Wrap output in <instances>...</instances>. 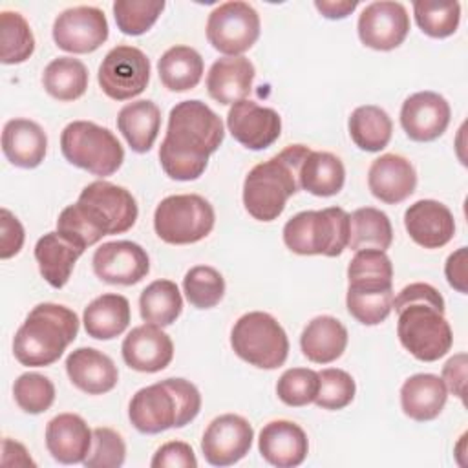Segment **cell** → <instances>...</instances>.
I'll list each match as a JSON object with an SVG mask.
<instances>
[{
	"mask_svg": "<svg viewBox=\"0 0 468 468\" xmlns=\"http://www.w3.org/2000/svg\"><path fill=\"white\" fill-rule=\"evenodd\" d=\"M79 199L95 205L108 219L112 234H122L130 230L137 221V201L124 186L110 181H93L82 188Z\"/></svg>",
	"mask_w": 468,
	"mask_h": 468,
	"instance_id": "d4e9b609",
	"label": "cell"
},
{
	"mask_svg": "<svg viewBox=\"0 0 468 468\" xmlns=\"http://www.w3.org/2000/svg\"><path fill=\"white\" fill-rule=\"evenodd\" d=\"M258 37L260 15L247 2H225L214 7L208 15L207 38L214 49L227 57H238L249 51Z\"/></svg>",
	"mask_w": 468,
	"mask_h": 468,
	"instance_id": "30bf717a",
	"label": "cell"
},
{
	"mask_svg": "<svg viewBox=\"0 0 468 468\" xmlns=\"http://www.w3.org/2000/svg\"><path fill=\"white\" fill-rule=\"evenodd\" d=\"M79 316L66 305L44 302L35 305L13 338L15 358L27 367L57 362L77 338Z\"/></svg>",
	"mask_w": 468,
	"mask_h": 468,
	"instance_id": "277c9868",
	"label": "cell"
},
{
	"mask_svg": "<svg viewBox=\"0 0 468 468\" xmlns=\"http://www.w3.org/2000/svg\"><path fill=\"white\" fill-rule=\"evenodd\" d=\"M254 75V64L247 57H221L207 73V91L219 104H236L250 93Z\"/></svg>",
	"mask_w": 468,
	"mask_h": 468,
	"instance_id": "cb8c5ba5",
	"label": "cell"
},
{
	"mask_svg": "<svg viewBox=\"0 0 468 468\" xmlns=\"http://www.w3.org/2000/svg\"><path fill=\"white\" fill-rule=\"evenodd\" d=\"M320 386L314 404L322 410H344L349 406L356 393L353 377L338 367H327L318 373Z\"/></svg>",
	"mask_w": 468,
	"mask_h": 468,
	"instance_id": "bcb514c9",
	"label": "cell"
},
{
	"mask_svg": "<svg viewBox=\"0 0 468 468\" xmlns=\"http://www.w3.org/2000/svg\"><path fill=\"white\" fill-rule=\"evenodd\" d=\"M230 135L249 150L269 148L282 133V117L276 110L243 99L227 113Z\"/></svg>",
	"mask_w": 468,
	"mask_h": 468,
	"instance_id": "2e32d148",
	"label": "cell"
},
{
	"mask_svg": "<svg viewBox=\"0 0 468 468\" xmlns=\"http://www.w3.org/2000/svg\"><path fill=\"white\" fill-rule=\"evenodd\" d=\"M66 373L75 388L88 395H102L117 386L119 371L113 360L95 347H79L66 358Z\"/></svg>",
	"mask_w": 468,
	"mask_h": 468,
	"instance_id": "7402d4cb",
	"label": "cell"
},
{
	"mask_svg": "<svg viewBox=\"0 0 468 468\" xmlns=\"http://www.w3.org/2000/svg\"><path fill=\"white\" fill-rule=\"evenodd\" d=\"M466 353H457L442 367V382L446 389H450L453 395H457L464 402L466 393Z\"/></svg>",
	"mask_w": 468,
	"mask_h": 468,
	"instance_id": "f907efd6",
	"label": "cell"
},
{
	"mask_svg": "<svg viewBox=\"0 0 468 468\" xmlns=\"http://www.w3.org/2000/svg\"><path fill=\"white\" fill-rule=\"evenodd\" d=\"M60 150L68 163L97 177L115 174L124 161V150L113 132L91 121L69 122L60 133Z\"/></svg>",
	"mask_w": 468,
	"mask_h": 468,
	"instance_id": "52a82bcc",
	"label": "cell"
},
{
	"mask_svg": "<svg viewBox=\"0 0 468 468\" xmlns=\"http://www.w3.org/2000/svg\"><path fill=\"white\" fill-rule=\"evenodd\" d=\"M101 90L113 101H128L144 91L150 80V58L133 46H115L99 66Z\"/></svg>",
	"mask_w": 468,
	"mask_h": 468,
	"instance_id": "8fae6325",
	"label": "cell"
},
{
	"mask_svg": "<svg viewBox=\"0 0 468 468\" xmlns=\"http://www.w3.org/2000/svg\"><path fill=\"white\" fill-rule=\"evenodd\" d=\"M203 69L205 64L201 55L190 46H172L157 62L159 79L170 91H186L196 88L203 77Z\"/></svg>",
	"mask_w": 468,
	"mask_h": 468,
	"instance_id": "d6a6232c",
	"label": "cell"
},
{
	"mask_svg": "<svg viewBox=\"0 0 468 468\" xmlns=\"http://www.w3.org/2000/svg\"><path fill=\"white\" fill-rule=\"evenodd\" d=\"M367 186L382 203L397 205L415 192L417 172L410 159L399 154H384L371 163Z\"/></svg>",
	"mask_w": 468,
	"mask_h": 468,
	"instance_id": "ffe728a7",
	"label": "cell"
},
{
	"mask_svg": "<svg viewBox=\"0 0 468 468\" xmlns=\"http://www.w3.org/2000/svg\"><path fill=\"white\" fill-rule=\"evenodd\" d=\"M42 86L57 101H77L88 90V69L73 57L53 58L44 68Z\"/></svg>",
	"mask_w": 468,
	"mask_h": 468,
	"instance_id": "8d00e7d4",
	"label": "cell"
},
{
	"mask_svg": "<svg viewBox=\"0 0 468 468\" xmlns=\"http://www.w3.org/2000/svg\"><path fill=\"white\" fill-rule=\"evenodd\" d=\"M212 205L197 194H176L165 197L154 212L155 234L170 245L201 241L214 229Z\"/></svg>",
	"mask_w": 468,
	"mask_h": 468,
	"instance_id": "9c48e42d",
	"label": "cell"
},
{
	"mask_svg": "<svg viewBox=\"0 0 468 468\" xmlns=\"http://www.w3.org/2000/svg\"><path fill=\"white\" fill-rule=\"evenodd\" d=\"M186 300L197 309H210L223 300L225 280L221 272L210 265H196L183 278Z\"/></svg>",
	"mask_w": 468,
	"mask_h": 468,
	"instance_id": "60d3db41",
	"label": "cell"
},
{
	"mask_svg": "<svg viewBox=\"0 0 468 468\" xmlns=\"http://www.w3.org/2000/svg\"><path fill=\"white\" fill-rule=\"evenodd\" d=\"M300 347L307 360L314 364H331L340 358L347 347V329L335 316H316L303 327Z\"/></svg>",
	"mask_w": 468,
	"mask_h": 468,
	"instance_id": "83f0119b",
	"label": "cell"
},
{
	"mask_svg": "<svg viewBox=\"0 0 468 468\" xmlns=\"http://www.w3.org/2000/svg\"><path fill=\"white\" fill-rule=\"evenodd\" d=\"M126 459V444L121 433L101 426L93 430L91 448L84 459L88 468H119Z\"/></svg>",
	"mask_w": 468,
	"mask_h": 468,
	"instance_id": "7dc6e473",
	"label": "cell"
},
{
	"mask_svg": "<svg viewBox=\"0 0 468 468\" xmlns=\"http://www.w3.org/2000/svg\"><path fill=\"white\" fill-rule=\"evenodd\" d=\"M152 468H196L197 466V459L194 450L190 448V444L183 442V441H170L165 442L161 448H157V452L154 453L152 461H150Z\"/></svg>",
	"mask_w": 468,
	"mask_h": 468,
	"instance_id": "c3c4849f",
	"label": "cell"
},
{
	"mask_svg": "<svg viewBox=\"0 0 468 468\" xmlns=\"http://www.w3.org/2000/svg\"><path fill=\"white\" fill-rule=\"evenodd\" d=\"M117 128L133 152L146 154L157 139L161 110L148 99L128 102L117 113Z\"/></svg>",
	"mask_w": 468,
	"mask_h": 468,
	"instance_id": "4dcf8cb0",
	"label": "cell"
},
{
	"mask_svg": "<svg viewBox=\"0 0 468 468\" xmlns=\"http://www.w3.org/2000/svg\"><path fill=\"white\" fill-rule=\"evenodd\" d=\"M24 227L7 208L0 210V258L7 260L20 252L24 245Z\"/></svg>",
	"mask_w": 468,
	"mask_h": 468,
	"instance_id": "681fc988",
	"label": "cell"
},
{
	"mask_svg": "<svg viewBox=\"0 0 468 468\" xmlns=\"http://www.w3.org/2000/svg\"><path fill=\"white\" fill-rule=\"evenodd\" d=\"M349 289L386 291L393 289V263L386 250L360 249L347 267Z\"/></svg>",
	"mask_w": 468,
	"mask_h": 468,
	"instance_id": "e575fe53",
	"label": "cell"
},
{
	"mask_svg": "<svg viewBox=\"0 0 468 468\" xmlns=\"http://www.w3.org/2000/svg\"><path fill=\"white\" fill-rule=\"evenodd\" d=\"M393 241V227L386 212L375 207H362L349 214V241L351 250L360 249H389Z\"/></svg>",
	"mask_w": 468,
	"mask_h": 468,
	"instance_id": "d590c367",
	"label": "cell"
},
{
	"mask_svg": "<svg viewBox=\"0 0 468 468\" xmlns=\"http://www.w3.org/2000/svg\"><path fill=\"white\" fill-rule=\"evenodd\" d=\"M223 137L221 117L205 102L197 99L177 102L170 110L166 133L159 146L165 174L176 181L197 179Z\"/></svg>",
	"mask_w": 468,
	"mask_h": 468,
	"instance_id": "6da1fadb",
	"label": "cell"
},
{
	"mask_svg": "<svg viewBox=\"0 0 468 468\" xmlns=\"http://www.w3.org/2000/svg\"><path fill=\"white\" fill-rule=\"evenodd\" d=\"M258 450L261 457L278 468H292L305 461L309 441L305 431L292 420H271L260 431Z\"/></svg>",
	"mask_w": 468,
	"mask_h": 468,
	"instance_id": "44dd1931",
	"label": "cell"
},
{
	"mask_svg": "<svg viewBox=\"0 0 468 468\" xmlns=\"http://www.w3.org/2000/svg\"><path fill=\"white\" fill-rule=\"evenodd\" d=\"M448 399V389L441 377L433 373H417L404 380L400 388V406L404 415L426 422L441 415Z\"/></svg>",
	"mask_w": 468,
	"mask_h": 468,
	"instance_id": "4316f807",
	"label": "cell"
},
{
	"mask_svg": "<svg viewBox=\"0 0 468 468\" xmlns=\"http://www.w3.org/2000/svg\"><path fill=\"white\" fill-rule=\"evenodd\" d=\"M201 410L199 389L186 378H165L141 388L130 400L128 417L141 433H161L183 428Z\"/></svg>",
	"mask_w": 468,
	"mask_h": 468,
	"instance_id": "5b68a950",
	"label": "cell"
},
{
	"mask_svg": "<svg viewBox=\"0 0 468 468\" xmlns=\"http://www.w3.org/2000/svg\"><path fill=\"white\" fill-rule=\"evenodd\" d=\"M108 38V20L102 9L75 5L64 9L53 22V40L68 53H91Z\"/></svg>",
	"mask_w": 468,
	"mask_h": 468,
	"instance_id": "7c38bea8",
	"label": "cell"
},
{
	"mask_svg": "<svg viewBox=\"0 0 468 468\" xmlns=\"http://www.w3.org/2000/svg\"><path fill=\"white\" fill-rule=\"evenodd\" d=\"M234 353L260 369H276L285 364L289 338L274 316L252 311L239 316L230 331Z\"/></svg>",
	"mask_w": 468,
	"mask_h": 468,
	"instance_id": "ba28073f",
	"label": "cell"
},
{
	"mask_svg": "<svg viewBox=\"0 0 468 468\" xmlns=\"http://www.w3.org/2000/svg\"><path fill=\"white\" fill-rule=\"evenodd\" d=\"M349 241V214L340 207L303 210L283 227V243L300 256H340Z\"/></svg>",
	"mask_w": 468,
	"mask_h": 468,
	"instance_id": "8992f818",
	"label": "cell"
},
{
	"mask_svg": "<svg viewBox=\"0 0 468 468\" xmlns=\"http://www.w3.org/2000/svg\"><path fill=\"white\" fill-rule=\"evenodd\" d=\"M309 152L305 144H289L250 168L243 181V205L254 219L272 221L283 212L287 199L300 190V168Z\"/></svg>",
	"mask_w": 468,
	"mask_h": 468,
	"instance_id": "3957f363",
	"label": "cell"
},
{
	"mask_svg": "<svg viewBox=\"0 0 468 468\" xmlns=\"http://www.w3.org/2000/svg\"><path fill=\"white\" fill-rule=\"evenodd\" d=\"M320 386V377L314 369L291 367L282 373L276 384L278 399L292 408L307 406L314 402Z\"/></svg>",
	"mask_w": 468,
	"mask_h": 468,
	"instance_id": "ee69618b",
	"label": "cell"
},
{
	"mask_svg": "<svg viewBox=\"0 0 468 468\" xmlns=\"http://www.w3.org/2000/svg\"><path fill=\"white\" fill-rule=\"evenodd\" d=\"M346 168L340 157L331 152L311 150L300 168V188L318 197H329L342 190Z\"/></svg>",
	"mask_w": 468,
	"mask_h": 468,
	"instance_id": "1f68e13d",
	"label": "cell"
},
{
	"mask_svg": "<svg viewBox=\"0 0 468 468\" xmlns=\"http://www.w3.org/2000/svg\"><path fill=\"white\" fill-rule=\"evenodd\" d=\"M351 141L364 152H380L388 146L393 132L391 117L375 104H364L351 112L347 121Z\"/></svg>",
	"mask_w": 468,
	"mask_h": 468,
	"instance_id": "836d02e7",
	"label": "cell"
},
{
	"mask_svg": "<svg viewBox=\"0 0 468 468\" xmlns=\"http://www.w3.org/2000/svg\"><path fill=\"white\" fill-rule=\"evenodd\" d=\"M466 261H468V250L466 247H461L457 249L455 252H452L446 260V265H444V274H446V280L448 283L461 294H466L468 292V287H466Z\"/></svg>",
	"mask_w": 468,
	"mask_h": 468,
	"instance_id": "816d5d0a",
	"label": "cell"
},
{
	"mask_svg": "<svg viewBox=\"0 0 468 468\" xmlns=\"http://www.w3.org/2000/svg\"><path fill=\"white\" fill-rule=\"evenodd\" d=\"M113 16L117 22V27L124 35H143L146 33L159 18V15L165 9V2L155 0H115L113 5Z\"/></svg>",
	"mask_w": 468,
	"mask_h": 468,
	"instance_id": "b9f144b4",
	"label": "cell"
},
{
	"mask_svg": "<svg viewBox=\"0 0 468 468\" xmlns=\"http://www.w3.org/2000/svg\"><path fill=\"white\" fill-rule=\"evenodd\" d=\"M13 395L22 411L38 415L51 408L55 400V386L46 375L24 373L15 380Z\"/></svg>",
	"mask_w": 468,
	"mask_h": 468,
	"instance_id": "f6af8a7d",
	"label": "cell"
},
{
	"mask_svg": "<svg viewBox=\"0 0 468 468\" xmlns=\"http://www.w3.org/2000/svg\"><path fill=\"white\" fill-rule=\"evenodd\" d=\"M393 309L399 314V340L417 360L435 362L452 349L453 333L444 318V298L433 285H406L393 298Z\"/></svg>",
	"mask_w": 468,
	"mask_h": 468,
	"instance_id": "7a4b0ae2",
	"label": "cell"
},
{
	"mask_svg": "<svg viewBox=\"0 0 468 468\" xmlns=\"http://www.w3.org/2000/svg\"><path fill=\"white\" fill-rule=\"evenodd\" d=\"M404 227L410 238L424 249H441L455 234L452 210L435 199H419L404 212Z\"/></svg>",
	"mask_w": 468,
	"mask_h": 468,
	"instance_id": "d6986e66",
	"label": "cell"
},
{
	"mask_svg": "<svg viewBox=\"0 0 468 468\" xmlns=\"http://www.w3.org/2000/svg\"><path fill=\"white\" fill-rule=\"evenodd\" d=\"M93 431L77 413H60L46 426V446L51 457L62 464L84 463L91 448Z\"/></svg>",
	"mask_w": 468,
	"mask_h": 468,
	"instance_id": "603a6c76",
	"label": "cell"
},
{
	"mask_svg": "<svg viewBox=\"0 0 468 468\" xmlns=\"http://www.w3.org/2000/svg\"><path fill=\"white\" fill-rule=\"evenodd\" d=\"M415 22L422 33L431 38H446L453 35L461 22L459 2H413Z\"/></svg>",
	"mask_w": 468,
	"mask_h": 468,
	"instance_id": "ab89813d",
	"label": "cell"
},
{
	"mask_svg": "<svg viewBox=\"0 0 468 468\" xmlns=\"http://www.w3.org/2000/svg\"><path fill=\"white\" fill-rule=\"evenodd\" d=\"M48 150V135L29 119H11L2 130V152L18 168H37Z\"/></svg>",
	"mask_w": 468,
	"mask_h": 468,
	"instance_id": "484cf974",
	"label": "cell"
},
{
	"mask_svg": "<svg viewBox=\"0 0 468 468\" xmlns=\"http://www.w3.org/2000/svg\"><path fill=\"white\" fill-rule=\"evenodd\" d=\"M183 311V298L172 280H154L139 296L141 318L159 327L172 325Z\"/></svg>",
	"mask_w": 468,
	"mask_h": 468,
	"instance_id": "74e56055",
	"label": "cell"
},
{
	"mask_svg": "<svg viewBox=\"0 0 468 468\" xmlns=\"http://www.w3.org/2000/svg\"><path fill=\"white\" fill-rule=\"evenodd\" d=\"M2 446H4V453H13V457H15V466H35V461L29 457V453H27V450L20 444V442H16V441H13V439H4V442H2Z\"/></svg>",
	"mask_w": 468,
	"mask_h": 468,
	"instance_id": "db71d44e",
	"label": "cell"
},
{
	"mask_svg": "<svg viewBox=\"0 0 468 468\" xmlns=\"http://www.w3.org/2000/svg\"><path fill=\"white\" fill-rule=\"evenodd\" d=\"M393 289L386 291H358L349 289L346 294V305L349 314L364 325L382 324L393 309Z\"/></svg>",
	"mask_w": 468,
	"mask_h": 468,
	"instance_id": "7bdbcfd3",
	"label": "cell"
},
{
	"mask_svg": "<svg viewBox=\"0 0 468 468\" xmlns=\"http://www.w3.org/2000/svg\"><path fill=\"white\" fill-rule=\"evenodd\" d=\"M450 104L435 91H417L400 108V126L411 141L430 143L439 139L450 124Z\"/></svg>",
	"mask_w": 468,
	"mask_h": 468,
	"instance_id": "e0dca14e",
	"label": "cell"
},
{
	"mask_svg": "<svg viewBox=\"0 0 468 468\" xmlns=\"http://www.w3.org/2000/svg\"><path fill=\"white\" fill-rule=\"evenodd\" d=\"M130 316V302L122 294L106 292L88 303L82 322L88 336L95 340H112L126 331Z\"/></svg>",
	"mask_w": 468,
	"mask_h": 468,
	"instance_id": "f546056e",
	"label": "cell"
},
{
	"mask_svg": "<svg viewBox=\"0 0 468 468\" xmlns=\"http://www.w3.org/2000/svg\"><path fill=\"white\" fill-rule=\"evenodd\" d=\"M314 7L322 13V16L329 18V20H340L346 18L347 15H351L356 7L358 2L356 0H316Z\"/></svg>",
	"mask_w": 468,
	"mask_h": 468,
	"instance_id": "f5cc1de1",
	"label": "cell"
},
{
	"mask_svg": "<svg viewBox=\"0 0 468 468\" xmlns=\"http://www.w3.org/2000/svg\"><path fill=\"white\" fill-rule=\"evenodd\" d=\"M358 38L377 51L399 48L410 33V15L400 2H371L358 16Z\"/></svg>",
	"mask_w": 468,
	"mask_h": 468,
	"instance_id": "4fadbf2b",
	"label": "cell"
},
{
	"mask_svg": "<svg viewBox=\"0 0 468 468\" xmlns=\"http://www.w3.org/2000/svg\"><path fill=\"white\" fill-rule=\"evenodd\" d=\"M91 263L97 278L112 285H133L150 272L146 250L128 239L102 243L95 250Z\"/></svg>",
	"mask_w": 468,
	"mask_h": 468,
	"instance_id": "9a60e30c",
	"label": "cell"
},
{
	"mask_svg": "<svg viewBox=\"0 0 468 468\" xmlns=\"http://www.w3.org/2000/svg\"><path fill=\"white\" fill-rule=\"evenodd\" d=\"M252 439L254 430L247 419L225 413L207 426L201 439V452L208 464L230 466L249 453Z\"/></svg>",
	"mask_w": 468,
	"mask_h": 468,
	"instance_id": "5bb4252c",
	"label": "cell"
},
{
	"mask_svg": "<svg viewBox=\"0 0 468 468\" xmlns=\"http://www.w3.org/2000/svg\"><path fill=\"white\" fill-rule=\"evenodd\" d=\"M82 249L75 243L68 241L57 230L44 234L35 245V260L38 263V271L42 278L55 289H62L77 260L82 256Z\"/></svg>",
	"mask_w": 468,
	"mask_h": 468,
	"instance_id": "f1b7e54d",
	"label": "cell"
},
{
	"mask_svg": "<svg viewBox=\"0 0 468 468\" xmlns=\"http://www.w3.org/2000/svg\"><path fill=\"white\" fill-rule=\"evenodd\" d=\"M35 51V37L27 20L16 11L0 13V60L22 64Z\"/></svg>",
	"mask_w": 468,
	"mask_h": 468,
	"instance_id": "f35d334b",
	"label": "cell"
},
{
	"mask_svg": "<svg viewBox=\"0 0 468 468\" xmlns=\"http://www.w3.org/2000/svg\"><path fill=\"white\" fill-rule=\"evenodd\" d=\"M121 353L128 367L141 373H157L172 362L174 344L159 325L146 322L124 336Z\"/></svg>",
	"mask_w": 468,
	"mask_h": 468,
	"instance_id": "ac0fdd59",
	"label": "cell"
}]
</instances>
